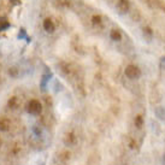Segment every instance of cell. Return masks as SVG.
Here are the masks:
<instances>
[{"label": "cell", "instance_id": "obj_1", "mask_svg": "<svg viewBox=\"0 0 165 165\" xmlns=\"http://www.w3.org/2000/svg\"><path fill=\"white\" fill-rule=\"evenodd\" d=\"M124 74L130 80H138V78L141 77V70L139 69L136 65H133V64H130V65H128L125 68Z\"/></svg>", "mask_w": 165, "mask_h": 165}, {"label": "cell", "instance_id": "obj_2", "mask_svg": "<svg viewBox=\"0 0 165 165\" xmlns=\"http://www.w3.org/2000/svg\"><path fill=\"white\" fill-rule=\"evenodd\" d=\"M42 111V105L39 100H30L28 104V112L31 115H40Z\"/></svg>", "mask_w": 165, "mask_h": 165}, {"label": "cell", "instance_id": "obj_3", "mask_svg": "<svg viewBox=\"0 0 165 165\" xmlns=\"http://www.w3.org/2000/svg\"><path fill=\"white\" fill-rule=\"evenodd\" d=\"M117 9L121 14H127L130 9V2L129 0H118L117 2Z\"/></svg>", "mask_w": 165, "mask_h": 165}, {"label": "cell", "instance_id": "obj_4", "mask_svg": "<svg viewBox=\"0 0 165 165\" xmlns=\"http://www.w3.org/2000/svg\"><path fill=\"white\" fill-rule=\"evenodd\" d=\"M11 128V121L6 117H0V131H7Z\"/></svg>", "mask_w": 165, "mask_h": 165}, {"label": "cell", "instance_id": "obj_5", "mask_svg": "<svg viewBox=\"0 0 165 165\" xmlns=\"http://www.w3.org/2000/svg\"><path fill=\"white\" fill-rule=\"evenodd\" d=\"M43 29L47 31V33H53L54 31V23L52 22V19H50V18H46L45 21H43Z\"/></svg>", "mask_w": 165, "mask_h": 165}, {"label": "cell", "instance_id": "obj_6", "mask_svg": "<svg viewBox=\"0 0 165 165\" xmlns=\"http://www.w3.org/2000/svg\"><path fill=\"white\" fill-rule=\"evenodd\" d=\"M154 115L157 116L158 119H160V121L165 122V107H163V106H158V107H155V109H154Z\"/></svg>", "mask_w": 165, "mask_h": 165}, {"label": "cell", "instance_id": "obj_7", "mask_svg": "<svg viewBox=\"0 0 165 165\" xmlns=\"http://www.w3.org/2000/svg\"><path fill=\"white\" fill-rule=\"evenodd\" d=\"M110 38L113 41H121L122 40V33L118 29H112L110 33Z\"/></svg>", "mask_w": 165, "mask_h": 165}, {"label": "cell", "instance_id": "obj_8", "mask_svg": "<svg viewBox=\"0 0 165 165\" xmlns=\"http://www.w3.org/2000/svg\"><path fill=\"white\" fill-rule=\"evenodd\" d=\"M64 141H65V143L66 145H74L75 142H76V136L74 135V133H68L66 135H65V138H64Z\"/></svg>", "mask_w": 165, "mask_h": 165}, {"label": "cell", "instance_id": "obj_9", "mask_svg": "<svg viewBox=\"0 0 165 165\" xmlns=\"http://www.w3.org/2000/svg\"><path fill=\"white\" fill-rule=\"evenodd\" d=\"M134 123H135V127H136V128H142V125H143V118H142V116L138 115V116L135 117Z\"/></svg>", "mask_w": 165, "mask_h": 165}, {"label": "cell", "instance_id": "obj_10", "mask_svg": "<svg viewBox=\"0 0 165 165\" xmlns=\"http://www.w3.org/2000/svg\"><path fill=\"white\" fill-rule=\"evenodd\" d=\"M152 35H153V31H152L151 28L150 27L143 28V36H145V38H147V36H148V39H151Z\"/></svg>", "mask_w": 165, "mask_h": 165}, {"label": "cell", "instance_id": "obj_11", "mask_svg": "<svg viewBox=\"0 0 165 165\" xmlns=\"http://www.w3.org/2000/svg\"><path fill=\"white\" fill-rule=\"evenodd\" d=\"M17 103H18V99H17L16 96H12V98L10 99V101H9V106H10L11 109H16V107H17Z\"/></svg>", "mask_w": 165, "mask_h": 165}, {"label": "cell", "instance_id": "obj_12", "mask_svg": "<svg viewBox=\"0 0 165 165\" xmlns=\"http://www.w3.org/2000/svg\"><path fill=\"white\" fill-rule=\"evenodd\" d=\"M92 22H93V24H100V23H101V17L98 16V14L93 16V17H92Z\"/></svg>", "mask_w": 165, "mask_h": 165}, {"label": "cell", "instance_id": "obj_13", "mask_svg": "<svg viewBox=\"0 0 165 165\" xmlns=\"http://www.w3.org/2000/svg\"><path fill=\"white\" fill-rule=\"evenodd\" d=\"M9 74H10L11 76L16 77V76H17V74H18V71H17V69H16V68H11V69L9 70Z\"/></svg>", "mask_w": 165, "mask_h": 165}, {"label": "cell", "instance_id": "obj_14", "mask_svg": "<svg viewBox=\"0 0 165 165\" xmlns=\"http://www.w3.org/2000/svg\"><path fill=\"white\" fill-rule=\"evenodd\" d=\"M23 38H26V30L24 29H21V31L18 34V39H23Z\"/></svg>", "mask_w": 165, "mask_h": 165}, {"label": "cell", "instance_id": "obj_15", "mask_svg": "<svg viewBox=\"0 0 165 165\" xmlns=\"http://www.w3.org/2000/svg\"><path fill=\"white\" fill-rule=\"evenodd\" d=\"M10 27V24L7 23V22H5V23H0V30H4V29H6V28H9Z\"/></svg>", "mask_w": 165, "mask_h": 165}, {"label": "cell", "instance_id": "obj_16", "mask_svg": "<svg viewBox=\"0 0 165 165\" xmlns=\"http://www.w3.org/2000/svg\"><path fill=\"white\" fill-rule=\"evenodd\" d=\"M160 9H162V10H163V11L165 12V1H163V2H162V5H160Z\"/></svg>", "mask_w": 165, "mask_h": 165}, {"label": "cell", "instance_id": "obj_17", "mask_svg": "<svg viewBox=\"0 0 165 165\" xmlns=\"http://www.w3.org/2000/svg\"><path fill=\"white\" fill-rule=\"evenodd\" d=\"M11 1L14 2V5H18V4H19V0H11Z\"/></svg>", "mask_w": 165, "mask_h": 165}, {"label": "cell", "instance_id": "obj_18", "mask_svg": "<svg viewBox=\"0 0 165 165\" xmlns=\"http://www.w3.org/2000/svg\"><path fill=\"white\" fill-rule=\"evenodd\" d=\"M163 162H164V165H165V153H164V157H163Z\"/></svg>", "mask_w": 165, "mask_h": 165}]
</instances>
